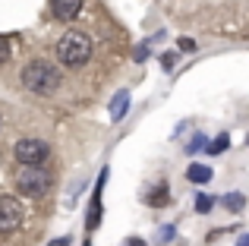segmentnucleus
Listing matches in <instances>:
<instances>
[{"instance_id":"3","label":"nucleus","mask_w":249,"mask_h":246,"mask_svg":"<svg viewBox=\"0 0 249 246\" xmlns=\"http://www.w3.org/2000/svg\"><path fill=\"white\" fill-rule=\"evenodd\" d=\"M16 186H19V193H25L29 199H41L51 186V174L38 164H25L22 174L16 177Z\"/></svg>"},{"instance_id":"24","label":"nucleus","mask_w":249,"mask_h":246,"mask_svg":"<svg viewBox=\"0 0 249 246\" xmlns=\"http://www.w3.org/2000/svg\"><path fill=\"white\" fill-rule=\"evenodd\" d=\"M246 142H249V136H246Z\"/></svg>"},{"instance_id":"12","label":"nucleus","mask_w":249,"mask_h":246,"mask_svg":"<svg viewBox=\"0 0 249 246\" xmlns=\"http://www.w3.org/2000/svg\"><path fill=\"white\" fill-rule=\"evenodd\" d=\"M227 145H231V136H227V133H221V136H214V139H212L208 152H212V155H221V152H227Z\"/></svg>"},{"instance_id":"25","label":"nucleus","mask_w":249,"mask_h":246,"mask_svg":"<svg viewBox=\"0 0 249 246\" xmlns=\"http://www.w3.org/2000/svg\"><path fill=\"white\" fill-rule=\"evenodd\" d=\"M85 246H89V243H85Z\"/></svg>"},{"instance_id":"5","label":"nucleus","mask_w":249,"mask_h":246,"mask_svg":"<svg viewBox=\"0 0 249 246\" xmlns=\"http://www.w3.org/2000/svg\"><path fill=\"white\" fill-rule=\"evenodd\" d=\"M22 224V205L16 202L13 196H0V230L10 234Z\"/></svg>"},{"instance_id":"2","label":"nucleus","mask_w":249,"mask_h":246,"mask_svg":"<svg viewBox=\"0 0 249 246\" xmlns=\"http://www.w3.org/2000/svg\"><path fill=\"white\" fill-rule=\"evenodd\" d=\"M57 57H60L67 67H82V63L91 57V38L85 35V32H79V29L67 32V35L57 41Z\"/></svg>"},{"instance_id":"8","label":"nucleus","mask_w":249,"mask_h":246,"mask_svg":"<svg viewBox=\"0 0 249 246\" xmlns=\"http://www.w3.org/2000/svg\"><path fill=\"white\" fill-rule=\"evenodd\" d=\"M145 202L152 205V209H164V205L170 202V196H167V183H158L152 193L145 196Z\"/></svg>"},{"instance_id":"23","label":"nucleus","mask_w":249,"mask_h":246,"mask_svg":"<svg viewBox=\"0 0 249 246\" xmlns=\"http://www.w3.org/2000/svg\"><path fill=\"white\" fill-rule=\"evenodd\" d=\"M0 126H3V117H0Z\"/></svg>"},{"instance_id":"20","label":"nucleus","mask_w":249,"mask_h":246,"mask_svg":"<svg viewBox=\"0 0 249 246\" xmlns=\"http://www.w3.org/2000/svg\"><path fill=\"white\" fill-rule=\"evenodd\" d=\"M170 237H174V228H164V230H161V243H167Z\"/></svg>"},{"instance_id":"17","label":"nucleus","mask_w":249,"mask_h":246,"mask_svg":"<svg viewBox=\"0 0 249 246\" xmlns=\"http://www.w3.org/2000/svg\"><path fill=\"white\" fill-rule=\"evenodd\" d=\"M10 57V44H6V38H0V63Z\"/></svg>"},{"instance_id":"6","label":"nucleus","mask_w":249,"mask_h":246,"mask_svg":"<svg viewBox=\"0 0 249 246\" xmlns=\"http://www.w3.org/2000/svg\"><path fill=\"white\" fill-rule=\"evenodd\" d=\"M51 10H54L57 19L73 22V19L79 16V10H82V0H51Z\"/></svg>"},{"instance_id":"4","label":"nucleus","mask_w":249,"mask_h":246,"mask_svg":"<svg viewBox=\"0 0 249 246\" xmlns=\"http://www.w3.org/2000/svg\"><path fill=\"white\" fill-rule=\"evenodd\" d=\"M48 152L51 148L44 139H19L16 148H13L19 164H41V161H48Z\"/></svg>"},{"instance_id":"22","label":"nucleus","mask_w":249,"mask_h":246,"mask_svg":"<svg viewBox=\"0 0 249 246\" xmlns=\"http://www.w3.org/2000/svg\"><path fill=\"white\" fill-rule=\"evenodd\" d=\"M237 246H249V234H243V237H240V243Z\"/></svg>"},{"instance_id":"16","label":"nucleus","mask_w":249,"mask_h":246,"mask_svg":"<svg viewBox=\"0 0 249 246\" xmlns=\"http://www.w3.org/2000/svg\"><path fill=\"white\" fill-rule=\"evenodd\" d=\"M161 63H164V70H170V67L177 63V54H174V51H167V54L161 57Z\"/></svg>"},{"instance_id":"1","label":"nucleus","mask_w":249,"mask_h":246,"mask_svg":"<svg viewBox=\"0 0 249 246\" xmlns=\"http://www.w3.org/2000/svg\"><path fill=\"white\" fill-rule=\"evenodd\" d=\"M22 86L35 95H51L60 86V70L51 60H32L29 67L22 70Z\"/></svg>"},{"instance_id":"19","label":"nucleus","mask_w":249,"mask_h":246,"mask_svg":"<svg viewBox=\"0 0 249 246\" xmlns=\"http://www.w3.org/2000/svg\"><path fill=\"white\" fill-rule=\"evenodd\" d=\"M123 246H145V240H142V237H129V240L123 243Z\"/></svg>"},{"instance_id":"15","label":"nucleus","mask_w":249,"mask_h":246,"mask_svg":"<svg viewBox=\"0 0 249 246\" xmlns=\"http://www.w3.org/2000/svg\"><path fill=\"white\" fill-rule=\"evenodd\" d=\"M180 51L193 54V51H196V41H193V38H180Z\"/></svg>"},{"instance_id":"18","label":"nucleus","mask_w":249,"mask_h":246,"mask_svg":"<svg viewBox=\"0 0 249 246\" xmlns=\"http://www.w3.org/2000/svg\"><path fill=\"white\" fill-rule=\"evenodd\" d=\"M136 60H145V57H148V48H145V44H139V48H136Z\"/></svg>"},{"instance_id":"13","label":"nucleus","mask_w":249,"mask_h":246,"mask_svg":"<svg viewBox=\"0 0 249 246\" xmlns=\"http://www.w3.org/2000/svg\"><path fill=\"white\" fill-rule=\"evenodd\" d=\"M212 196H205V193H199V196H196V211H199V215H208V211H212Z\"/></svg>"},{"instance_id":"11","label":"nucleus","mask_w":249,"mask_h":246,"mask_svg":"<svg viewBox=\"0 0 249 246\" xmlns=\"http://www.w3.org/2000/svg\"><path fill=\"white\" fill-rule=\"evenodd\" d=\"M243 205H246L243 193H227V196H224V209L227 211H243Z\"/></svg>"},{"instance_id":"10","label":"nucleus","mask_w":249,"mask_h":246,"mask_svg":"<svg viewBox=\"0 0 249 246\" xmlns=\"http://www.w3.org/2000/svg\"><path fill=\"white\" fill-rule=\"evenodd\" d=\"M98 224H101V193H98V196L91 199V209H89V221H85V228L95 230Z\"/></svg>"},{"instance_id":"9","label":"nucleus","mask_w":249,"mask_h":246,"mask_svg":"<svg viewBox=\"0 0 249 246\" xmlns=\"http://www.w3.org/2000/svg\"><path fill=\"white\" fill-rule=\"evenodd\" d=\"M186 177L193 180V183H208V180H212V167L208 164H193L186 171Z\"/></svg>"},{"instance_id":"7","label":"nucleus","mask_w":249,"mask_h":246,"mask_svg":"<svg viewBox=\"0 0 249 246\" xmlns=\"http://www.w3.org/2000/svg\"><path fill=\"white\" fill-rule=\"evenodd\" d=\"M126 111H129V92L123 88V92H117L114 98H110V120L120 123L123 117H126Z\"/></svg>"},{"instance_id":"14","label":"nucleus","mask_w":249,"mask_h":246,"mask_svg":"<svg viewBox=\"0 0 249 246\" xmlns=\"http://www.w3.org/2000/svg\"><path fill=\"white\" fill-rule=\"evenodd\" d=\"M205 142H208L205 136H202V133H196V136H193V142H186V152H189V155H193V152H199V148H205Z\"/></svg>"},{"instance_id":"21","label":"nucleus","mask_w":249,"mask_h":246,"mask_svg":"<svg viewBox=\"0 0 249 246\" xmlns=\"http://www.w3.org/2000/svg\"><path fill=\"white\" fill-rule=\"evenodd\" d=\"M70 243H73V240H70V237H60V240H54L51 246H70Z\"/></svg>"}]
</instances>
